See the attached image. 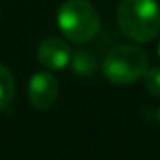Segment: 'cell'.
Wrapping results in <instances>:
<instances>
[{
  "mask_svg": "<svg viewBox=\"0 0 160 160\" xmlns=\"http://www.w3.org/2000/svg\"><path fill=\"white\" fill-rule=\"evenodd\" d=\"M117 25L134 42H151L160 34V6L156 0H121Z\"/></svg>",
  "mask_w": 160,
  "mask_h": 160,
  "instance_id": "1",
  "label": "cell"
},
{
  "mask_svg": "<svg viewBox=\"0 0 160 160\" xmlns=\"http://www.w3.org/2000/svg\"><path fill=\"white\" fill-rule=\"evenodd\" d=\"M60 32L73 43H87L100 30V15L87 0H66L57 12Z\"/></svg>",
  "mask_w": 160,
  "mask_h": 160,
  "instance_id": "2",
  "label": "cell"
},
{
  "mask_svg": "<svg viewBox=\"0 0 160 160\" xmlns=\"http://www.w3.org/2000/svg\"><path fill=\"white\" fill-rule=\"evenodd\" d=\"M149 57L138 45H115L102 60V73L115 85H128L145 75Z\"/></svg>",
  "mask_w": 160,
  "mask_h": 160,
  "instance_id": "3",
  "label": "cell"
},
{
  "mask_svg": "<svg viewBox=\"0 0 160 160\" xmlns=\"http://www.w3.org/2000/svg\"><path fill=\"white\" fill-rule=\"evenodd\" d=\"M58 96V81L49 72H36L28 81V100L36 109H49Z\"/></svg>",
  "mask_w": 160,
  "mask_h": 160,
  "instance_id": "4",
  "label": "cell"
},
{
  "mask_svg": "<svg viewBox=\"0 0 160 160\" xmlns=\"http://www.w3.org/2000/svg\"><path fill=\"white\" fill-rule=\"evenodd\" d=\"M38 60L47 70H62L72 60V51L64 40L47 38L38 45Z\"/></svg>",
  "mask_w": 160,
  "mask_h": 160,
  "instance_id": "5",
  "label": "cell"
},
{
  "mask_svg": "<svg viewBox=\"0 0 160 160\" xmlns=\"http://www.w3.org/2000/svg\"><path fill=\"white\" fill-rule=\"evenodd\" d=\"M72 70L77 73V75H83V77H89L96 72V57L91 53V51H77L72 55Z\"/></svg>",
  "mask_w": 160,
  "mask_h": 160,
  "instance_id": "6",
  "label": "cell"
},
{
  "mask_svg": "<svg viewBox=\"0 0 160 160\" xmlns=\"http://www.w3.org/2000/svg\"><path fill=\"white\" fill-rule=\"evenodd\" d=\"M15 94V79L13 73L0 64V109H4L10 106V102L13 100Z\"/></svg>",
  "mask_w": 160,
  "mask_h": 160,
  "instance_id": "7",
  "label": "cell"
},
{
  "mask_svg": "<svg viewBox=\"0 0 160 160\" xmlns=\"http://www.w3.org/2000/svg\"><path fill=\"white\" fill-rule=\"evenodd\" d=\"M143 83L152 96H160V68H149L143 75Z\"/></svg>",
  "mask_w": 160,
  "mask_h": 160,
  "instance_id": "8",
  "label": "cell"
},
{
  "mask_svg": "<svg viewBox=\"0 0 160 160\" xmlns=\"http://www.w3.org/2000/svg\"><path fill=\"white\" fill-rule=\"evenodd\" d=\"M156 119H158V122H160V109H158V113H156Z\"/></svg>",
  "mask_w": 160,
  "mask_h": 160,
  "instance_id": "9",
  "label": "cell"
},
{
  "mask_svg": "<svg viewBox=\"0 0 160 160\" xmlns=\"http://www.w3.org/2000/svg\"><path fill=\"white\" fill-rule=\"evenodd\" d=\"M158 57H160V43H158Z\"/></svg>",
  "mask_w": 160,
  "mask_h": 160,
  "instance_id": "10",
  "label": "cell"
}]
</instances>
